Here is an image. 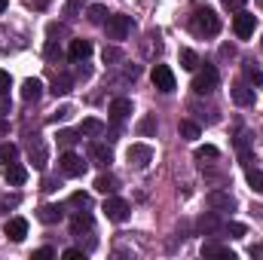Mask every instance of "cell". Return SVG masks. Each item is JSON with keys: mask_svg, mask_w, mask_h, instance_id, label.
<instances>
[{"mask_svg": "<svg viewBox=\"0 0 263 260\" xmlns=\"http://www.w3.org/2000/svg\"><path fill=\"white\" fill-rule=\"evenodd\" d=\"M77 141H80V132H70V129L59 132V144H62V147H73Z\"/></svg>", "mask_w": 263, "mask_h": 260, "instance_id": "obj_31", "label": "cell"}, {"mask_svg": "<svg viewBox=\"0 0 263 260\" xmlns=\"http://www.w3.org/2000/svg\"><path fill=\"white\" fill-rule=\"evenodd\" d=\"M190 28H193V34L196 37H217L220 34V18H217V12L214 9H202L199 6L196 12H193V18H190Z\"/></svg>", "mask_w": 263, "mask_h": 260, "instance_id": "obj_1", "label": "cell"}, {"mask_svg": "<svg viewBox=\"0 0 263 260\" xmlns=\"http://www.w3.org/2000/svg\"><path fill=\"white\" fill-rule=\"evenodd\" d=\"M150 80H153V86L159 92H175V73H172L168 65H156L153 73H150Z\"/></svg>", "mask_w": 263, "mask_h": 260, "instance_id": "obj_8", "label": "cell"}, {"mask_svg": "<svg viewBox=\"0 0 263 260\" xmlns=\"http://www.w3.org/2000/svg\"><path fill=\"white\" fill-rule=\"evenodd\" d=\"M3 181H6L9 187H22V184L28 181V169L18 165V162H9V165H3Z\"/></svg>", "mask_w": 263, "mask_h": 260, "instance_id": "obj_10", "label": "cell"}, {"mask_svg": "<svg viewBox=\"0 0 263 260\" xmlns=\"http://www.w3.org/2000/svg\"><path fill=\"white\" fill-rule=\"evenodd\" d=\"M28 236V220L25 217H9L6 220V239L9 242H22Z\"/></svg>", "mask_w": 263, "mask_h": 260, "instance_id": "obj_11", "label": "cell"}, {"mask_svg": "<svg viewBox=\"0 0 263 260\" xmlns=\"http://www.w3.org/2000/svg\"><path fill=\"white\" fill-rule=\"evenodd\" d=\"M254 28H257V18H254L251 12L239 9L236 18H233V31H236V37H239V40H248V37L254 34Z\"/></svg>", "mask_w": 263, "mask_h": 260, "instance_id": "obj_6", "label": "cell"}, {"mask_svg": "<svg viewBox=\"0 0 263 260\" xmlns=\"http://www.w3.org/2000/svg\"><path fill=\"white\" fill-rule=\"evenodd\" d=\"M37 217H40L43 224H59V220L65 217V208H62V205H43V208L37 211Z\"/></svg>", "mask_w": 263, "mask_h": 260, "instance_id": "obj_17", "label": "cell"}, {"mask_svg": "<svg viewBox=\"0 0 263 260\" xmlns=\"http://www.w3.org/2000/svg\"><path fill=\"white\" fill-rule=\"evenodd\" d=\"M126 159H129V165H135V169H147L150 159H153V147L150 144H132L129 150H126Z\"/></svg>", "mask_w": 263, "mask_h": 260, "instance_id": "obj_7", "label": "cell"}, {"mask_svg": "<svg viewBox=\"0 0 263 260\" xmlns=\"http://www.w3.org/2000/svg\"><path fill=\"white\" fill-rule=\"evenodd\" d=\"M89 55H92L89 40H70V62H86Z\"/></svg>", "mask_w": 263, "mask_h": 260, "instance_id": "obj_15", "label": "cell"}, {"mask_svg": "<svg viewBox=\"0 0 263 260\" xmlns=\"http://www.w3.org/2000/svg\"><path fill=\"white\" fill-rule=\"evenodd\" d=\"M101 132H104V123L95 120V117L83 120V126H80V135H101Z\"/></svg>", "mask_w": 263, "mask_h": 260, "instance_id": "obj_24", "label": "cell"}, {"mask_svg": "<svg viewBox=\"0 0 263 260\" xmlns=\"http://www.w3.org/2000/svg\"><path fill=\"white\" fill-rule=\"evenodd\" d=\"M104 214H107V220H114V224H126L129 220V214H132V208H129V202L126 199H120V196H110L107 202H104V208H101Z\"/></svg>", "mask_w": 263, "mask_h": 260, "instance_id": "obj_3", "label": "cell"}, {"mask_svg": "<svg viewBox=\"0 0 263 260\" xmlns=\"http://www.w3.org/2000/svg\"><path fill=\"white\" fill-rule=\"evenodd\" d=\"M70 89H73V80H70V77H65V73L55 77V83H52V95H55V98H59V95H67Z\"/></svg>", "mask_w": 263, "mask_h": 260, "instance_id": "obj_23", "label": "cell"}, {"mask_svg": "<svg viewBox=\"0 0 263 260\" xmlns=\"http://www.w3.org/2000/svg\"><path fill=\"white\" fill-rule=\"evenodd\" d=\"M31 162H34L37 169H43V165H46V147H43L40 141H37V144L31 141Z\"/></svg>", "mask_w": 263, "mask_h": 260, "instance_id": "obj_21", "label": "cell"}, {"mask_svg": "<svg viewBox=\"0 0 263 260\" xmlns=\"http://www.w3.org/2000/svg\"><path fill=\"white\" fill-rule=\"evenodd\" d=\"M70 114H73V107H59V110L52 114V123H59V120H67Z\"/></svg>", "mask_w": 263, "mask_h": 260, "instance_id": "obj_41", "label": "cell"}, {"mask_svg": "<svg viewBox=\"0 0 263 260\" xmlns=\"http://www.w3.org/2000/svg\"><path fill=\"white\" fill-rule=\"evenodd\" d=\"M70 205H77V208H89L92 199H89V193H73L70 196Z\"/></svg>", "mask_w": 263, "mask_h": 260, "instance_id": "obj_34", "label": "cell"}, {"mask_svg": "<svg viewBox=\"0 0 263 260\" xmlns=\"http://www.w3.org/2000/svg\"><path fill=\"white\" fill-rule=\"evenodd\" d=\"M40 95H43V83H40L37 77H28V80L22 83V98H25V101H40Z\"/></svg>", "mask_w": 263, "mask_h": 260, "instance_id": "obj_12", "label": "cell"}, {"mask_svg": "<svg viewBox=\"0 0 263 260\" xmlns=\"http://www.w3.org/2000/svg\"><path fill=\"white\" fill-rule=\"evenodd\" d=\"M220 227H223V224H220V220H217L214 214H205V217L199 220V230H202V233H217Z\"/></svg>", "mask_w": 263, "mask_h": 260, "instance_id": "obj_28", "label": "cell"}, {"mask_svg": "<svg viewBox=\"0 0 263 260\" xmlns=\"http://www.w3.org/2000/svg\"><path fill=\"white\" fill-rule=\"evenodd\" d=\"M223 6L230 12H239V9H245V0H223Z\"/></svg>", "mask_w": 263, "mask_h": 260, "instance_id": "obj_43", "label": "cell"}, {"mask_svg": "<svg viewBox=\"0 0 263 260\" xmlns=\"http://www.w3.org/2000/svg\"><path fill=\"white\" fill-rule=\"evenodd\" d=\"M181 67L184 70H196L199 67V55L193 49H181Z\"/></svg>", "mask_w": 263, "mask_h": 260, "instance_id": "obj_26", "label": "cell"}, {"mask_svg": "<svg viewBox=\"0 0 263 260\" xmlns=\"http://www.w3.org/2000/svg\"><path fill=\"white\" fill-rule=\"evenodd\" d=\"M95 190L104 193V196H114L120 190V181H117L114 175H98V178H95Z\"/></svg>", "mask_w": 263, "mask_h": 260, "instance_id": "obj_16", "label": "cell"}, {"mask_svg": "<svg viewBox=\"0 0 263 260\" xmlns=\"http://www.w3.org/2000/svg\"><path fill=\"white\" fill-rule=\"evenodd\" d=\"M223 230H227V233H230V236H236V239H242V236H245V233H248V230H245V224H227V227H223Z\"/></svg>", "mask_w": 263, "mask_h": 260, "instance_id": "obj_38", "label": "cell"}, {"mask_svg": "<svg viewBox=\"0 0 263 260\" xmlns=\"http://www.w3.org/2000/svg\"><path fill=\"white\" fill-rule=\"evenodd\" d=\"M15 159H18V147H15V144H0V162L9 165V162H15Z\"/></svg>", "mask_w": 263, "mask_h": 260, "instance_id": "obj_25", "label": "cell"}, {"mask_svg": "<svg viewBox=\"0 0 263 260\" xmlns=\"http://www.w3.org/2000/svg\"><path fill=\"white\" fill-rule=\"evenodd\" d=\"M214 89H217V67L205 65L196 77H193V92H196V95H208V92H214Z\"/></svg>", "mask_w": 263, "mask_h": 260, "instance_id": "obj_2", "label": "cell"}, {"mask_svg": "<svg viewBox=\"0 0 263 260\" xmlns=\"http://www.w3.org/2000/svg\"><path fill=\"white\" fill-rule=\"evenodd\" d=\"M83 9V0H67V6H65V15L67 18H77V12Z\"/></svg>", "mask_w": 263, "mask_h": 260, "instance_id": "obj_36", "label": "cell"}, {"mask_svg": "<svg viewBox=\"0 0 263 260\" xmlns=\"http://www.w3.org/2000/svg\"><path fill=\"white\" fill-rule=\"evenodd\" d=\"M49 257H55L52 248H37V251H34V260H49Z\"/></svg>", "mask_w": 263, "mask_h": 260, "instance_id": "obj_42", "label": "cell"}, {"mask_svg": "<svg viewBox=\"0 0 263 260\" xmlns=\"http://www.w3.org/2000/svg\"><path fill=\"white\" fill-rule=\"evenodd\" d=\"M89 156H92L98 165H110V162H114V153H110V147H104V144H92V147H89Z\"/></svg>", "mask_w": 263, "mask_h": 260, "instance_id": "obj_19", "label": "cell"}, {"mask_svg": "<svg viewBox=\"0 0 263 260\" xmlns=\"http://www.w3.org/2000/svg\"><path fill=\"white\" fill-rule=\"evenodd\" d=\"M101 59H104V65H114V62H123V52H120L117 46H104Z\"/></svg>", "mask_w": 263, "mask_h": 260, "instance_id": "obj_32", "label": "cell"}, {"mask_svg": "<svg viewBox=\"0 0 263 260\" xmlns=\"http://www.w3.org/2000/svg\"><path fill=\"white\" fill-rule=\"evenodd\" d=\"M89 22H92V25H104V22H107V6H104V3L89 6Z\"/></svg>", "mask_w": 263, "mask_h": 260, "instance_id": "obj_20", "label": "cell"}, {"mask_svg": "<svg viewBox=\"0 0 263 260\" xmlns=\"http://www.w3.org/2000/svg\"><path fill=\"white\" fill-rule=\"evenodd\" d=\"M62 257L65 260H80V257H86V251H83V248H67Z\"/></svg>", "mask_w": 263, "mask_h": 260, "instance_id": "obj_40", "label": "cell"}, {"mask_svg": "<svg viewBox=\"0 0 263 260\" xmlns=\"http://www.w3.org/2000/svg\"><path fill=\"white\" fill-rule=\"evenodd\" d=\"M233 101H236L239 107L254 104V89H251V86H245V83H236V86H233Z\"/></svg>", "mask_w": 263, "mask_h": 260, "instance_id": "obj_13", "label": "cell"}, {"mask_svg": "<svg viewBox=\"0 0 263 260\" xmlns=\"http://www.w3.org/2000/svg\"><path fill=\"white\" fill-rule=\"evenodd\" d=\"M217 156H220V150H217L214 144H205V147H199V150H196L199 162H205V159H217Z\"/></svg>", "mask_w": 263, "mask_h": 260, "instance_id": "obj_30", "label": "cell"}, {"mask_svg": "<svg viewBox=\"0 0 263 260\" xmlns=\"http://www.w3.org/2000/svg\"><path fill=\"white\" fill-rule=\"evenodd\" d=\"M59 169H62V175L67 178H80L86 169H89V162H83V156H77V153H62V159H59Z\"/></svg>", "mask_w": 263, "mask_h": 260, "instance_id": "obj_5", "label": "cell"}, {"mask_svg": "<svg viewBox=\"0 0 263 260\" xmlns=\"http://www.w3.org/2000/svg\"><path fill=\"white\" fill-rule=\"evenodd\" d=\"M129 114H132V101L129 98H117V101H110V120H114V123H123Z\"/></svg>", "mask_w": 263, "mask_h": 260, "instance_id": "obj_14", "label": "cell"}, {"mask_svg": "<svg viewBox=\"0 0 263 260\" xmlns=\"http://www.w3.org/2000/svg\"><path fill=\"white\" fill-rule=\"evenodd\" d=\"M248 184L254 193H263V172L260 169H248Z\"/></svg>", "mask_w": 263, "mask_h": 260, "instance_id": "obj_29", "label": "cell"}, {"mask_svg": "<svg viewBox=\"0 0 263 260\" xmlns=\"http://www.w3.org/2000/svg\"><path fill=\"white\" fill-rule=\"evenodd\" d=\"M202 257H230V260H236V254H233L230 248H223L220 242H205V245H202Z\"/></svg>", "mask_w": 263, "mask_h": 260, "instance_id": "obj_18", "label": "cell"}, {"mask_svg": "<svg viewBox=\"0 0 263 260\" xmlns=\"http://www.w3.org/2000/svg\"><path fill=\"white\" fill-rule=\"evenodd\" d=\"M245 77H248L251 83H263V73H260V67H254L251 62L245 65Z\"/></svg>", "mask_w": 263, "mask_h": 260, "instance_id": "obj_35", "label": "cell"}, {"mask_svg": "<svg viewBox=\"0 0 263 260\" xmlns=\"http://www.w3.org/2000/svg\"><path fill=\"white\" fill-rule=\"evenodd\" d=\"M46 59H49V62L62 59V49H59V43H55V40H49V43H46Z\"/></svg>", "mask_w": 263, "mask_h": 260, "instance_id": "obj_37", "label": "cell"}, {"mask_svg": "<svg viewBox=\"0 0 263 260\" xmlns=\"http://www.w3.org/2000/svg\"><path fill=\"white\" fill-rule=\"evenodd\" d=\"M9 6V0H0V15H3V9Z\"/></svg>", "mask_w": 263, "mask_h": 260, "instance_id": "obj_46", "label": "cell"}, {"mask_svg": "<svg viewBox=\"0 0 263 260\" xmlns=\"http://www.w3.org/2000/svg\"><path fill=\"white\" fill-rule=\"evenodd\" d=\"M205 202H208L211 211H233L236 208V199L230 193H223V190H211V193L205 196Z\"/></svg>", "mask_w": 263, "mask_h": 260, "instance_id": "obj_9", "label": "cell"}, {"mask_svg": "<svg viewBox=\"0 0 263 260\" xmlns=\"http://www.w3.org/2000/svg\"><path fill=\"white\" fill-rule=\"evenodd\" d=\"M83 230H92V217H89V214H77V217L70 220V233H73V236H80Z\"/></svg>", "mask_w": 263, "mask_h": 260, "instance_id": "obj_22", "label": "cell"}, {"mask_svg": "<svg viewBox=\"0 0 263 260\" xmlns=\"http://www.w3.org/2000/svg\"><path fill=\"white\" fill-rule=\"evenodd\" d=\"M104 31H107V40H126L132 31V18L129 15H107Z\"/></svg>", "mask_w": 263, "mask_h": 260, "instance_id": "obj_4", "label": "cell"}, {"mask_svg": "<svg viewBox=\"0 0 263 260\" xmlns=\"http://www.w3.org/2000/svg\"><path fill=\"white\" fill-rule=\"evenodd\" d=\"M153 132H156V117H144V120L138 123V135L147 138V135H153Z\"/></svg>", "mask_w": 263, "mask_h": 260, "instance_id": "obj_33", "label": "cell"}, {"mask_svg": "<svg viewBox=\"0 0 263 260\" xmlns=\"http://www.w3.org/2000/svg\"><path fill=\"white\" fill-rule=\"evenodd\" d=\"M178 132H181V138H187V141H196L199 138V126L196 123H190V120H181Z\"/></svg>", "mask_w": 263, "mask_h": 260, "instance_id": "obj_27", "label": "cell"}, {"mask_svg": "<svg viewBox=\"0 0 263 260\" xmlns=\"http://www.w3.org/2000/svg\"><path fill=\"white\" fill-rule=\"evenodd\" d=\"M0 114H9V98H3V92H0Z\"/></svg>", "mask_w": 263, "mask_h": 260, "instance_id": "obj_44", "label": "cell"}, {"mask_svg": "<svg viewBox=\"0 0 263 260\" xmlns=\"http://www.w3.org/2000/svg\"><path fill=\"white\" fill-rule=\"evenodd\" d=\"M6 132H9V123H6V120L0 117V135H6Z\"/></svg>", "mask_w": 263, "mask_h": 260, "instance_id": "obj_45", "label": "cell"}, {"mask_svg": "<svg viewBox=\"0 0 263 260\" xmlns=\"http://www.w3.org/2000/svg\"><path fill=\"white\" fill-rule=\"evenodd\" d=\"M9 86H12L9 73H6V70H0V92H3V95H9Z\"/></svg>", "mask_w": 263, "mask_h": 260, "instance_id": "obj_39", "label": "cell"}]
</instances>
